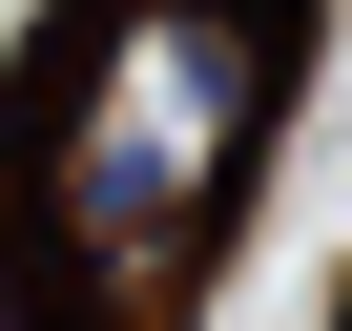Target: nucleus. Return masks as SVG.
<instances>
[{"label": "nucleus", "mask_w": 352, "mask_h": 331, "mask_svg": "<svg viewBox=\"0 0 352 331\" xmlns=\"http://www.w3.org/2000/svg\"><path fill=\"white\" fill-rule=\"evenodd\" d=\"M0 331H42V269H21V207H0Z\"/></svg>", "instance_id": "obj_2"}, {"label": "nucleus", "mask_w": 352, "mask_h": 331, "mask_svg": "<svg viewBox=\"0 0 352 331\" xmlns=\"http://www.w3.org/2000/svg\"><path fill=\"white\" fill-rule=\"evenodd\" d=\"M249 124H270V42L228 0H124L83 104H63V145H42V228L83 269H124V290L187 269V228L249 187Z\"/></svg>", "instance_id": "obj_1"}]
</instances>
